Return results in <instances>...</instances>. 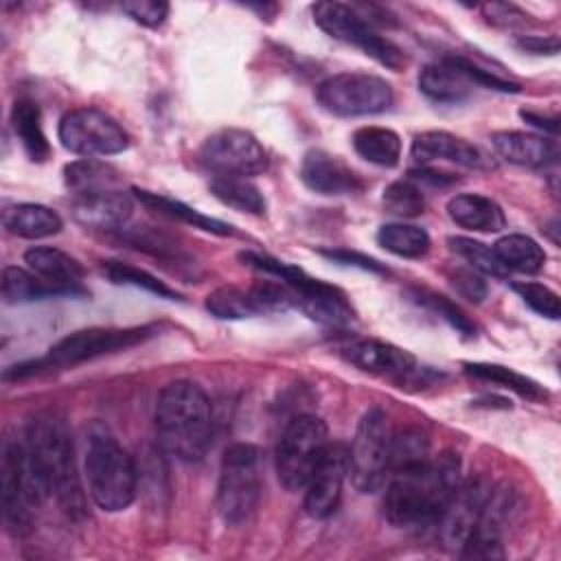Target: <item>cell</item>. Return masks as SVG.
Instances as JSON below:
<instances>
[{
	"label": "cell",
	"instance_id": "cell-1",
	"mask_svg": "<svg viewBox=\"0 0 561 561\" xmlns=\"http://www.w3.org/2000/svg\"><path fill=\"white\" fill-rule=\"evenodd\" d=\"M460 482V458L454 451L397 467L386 480L383 517L397 528L434 526Z\"/></svg>",
	"mask_w": 561,
	"mask_h": 561
},
{
	"label": "cell",
	"instance_id": "cell-2",
	"mask_svg": "<svg viewBox=\"0 0 561 561\" xmlns=\"http://www.w3.org/2000/svg\"><path fill=\"white\" fill-rule=\"evenodd\" d=\"M24 445L39 471L48 495L70 515H83L85 497L79 482L72 434L66 416L59 410L37 412L24 432Z\"/></svg>",
	"mask_w": 561,
	"mask_h": 561
},
{
	"label": "cell",
	"instance_id": "cell-3",
	"mask_svg": "<svg viewBox=\"0 0 561 561\" xmlns=\"http://www.w3.org/2000/svg\"><path fill=\"white\" fill-rule=\"evenodd\" d=\"M156 434L162 449L182 462L206 456L213 438V408L206 392L186 379L167 383L156 399Z\"/></svg>",
	"mask_w": 561,
	"mask_h": 561
},
{
	"label": "cell",
	"instance_id": "cell-4",
	"mask_svg": "<svg viewBox=\"0 0 561 561\" xmlns=\"http://www.w3.org/2000/svg\"><path fill=\"white\" fill-rule=\"evenodd\" d=\"M83 476L88 495L107 513L125 511L136 497L138 471L134 458L121 447L112 432L99 423L90 425L85 432Z\"/></svg>",
	"mask_w": 561,
	"mask_h": 561
},
{
	"label": "cell",
	"instance_id": "cell-5",
	"mask_svg": "<svg viewBox=\"0 0 561 561\" xmlns=\"http://www.w3.org/2000/svg\"><path fill=\"white\" fill-rule=\"evenodd\" d=\"M239 259L245 265L283 280L294 291L296 309H300L311 320L327 327H348L355 320V311L348 302V296L340 287L318 280L309 276L305 270L261 252L245 250L239 254Z\"/></svg>",
	"mask_w": 561,
	"mask_h": 561
},
{
	"label": "cell",
	"instance_id": "cell-6",
	"mask_svg": "<svg viewBox=\"0 0 561 561\" xmlns=\"http://www.w3.org/2000/svg\"><path fill=\"white\" fill-rule=\"evenodd\" d=\"M153 335V327H131V329H81L66 337H61L50 351L33 362L15 364L4 373V379H22L28 375H39L44 370H59L70 368L94 357L131 348L147 337Z\"/></svg>",
	"mask_w": 561,
	"mask_h": 561
},
{
	"label": "cell",
	"instance_id": "cell-7",
	"mask_svg": "<svg viewBox=\"0 0 561 561\" xmlns=\"http://www.w3.org/2000/svg\"><path fill=\"white\" fill-rule=\"evenodd\" d=\"M2 517L11 535H24L31 528L33 511L44 502L48 489L22 443L7 440L2 449Z\"/></svg>",
	"mask_w": 561,
	"mask_h": 561
},
{
	"label": "cell",
	"instance_id": "cell-8",
	"mask_svg": "<svg viewBox=\"0 0 561 561\" xmlns=\"http://www.w3.org/2000/svg\"><path fill=\"white\" fill-rule=\"evenodd\" d=\"M329 447L327 423L316 414L294 416L276 445V476L287 491H302Z\"/></svg>",
	"mask_w": 561,
	"mask_h": 561
},
{
	"label": "cell",
	"instance_id": "cell-9",
	"mask_svg": "<svg viewBox=\"0 0 561 561\" xmlns=\"http://www.w3.org/2000/svg\"><path fill=\"white\" fill-rule=\"evenodd\" d=\"M392 432L390 419L381 408H370L362 414L348 445V478L359 493H375L386 484Z\"/></svg>",
	"mask_w": 561,
	"mask_h": 561
},
{
	"label": "cell",
	"instance_id": "cell-10",
	"mask_svg": "<svg viewBox=\"0 0 561 561\" xmlns=\"http://www.w3.org/2000/svg\"><path fill=\"white\" fill-rule=\"evenodd\" d=\"M261 497L259 449L250 443H234L224 451L219 482H217V511L226 524L245 522Z\"/></svg>",
	"mask_w": 561,
	"mask_h": 561
},
{
	"label": "cell",
	"instance_id": "cell-11",
	"mask_svg": "<svg viewBox=\"0 0 561 561\" xmlns=\"http://www.w3.org/2000/svg\"><path fill=\"white\" fill-rule=\"evenodd\" d=\"M313 22L333 39L351 44L364 50L368 57L390 70H401L408 64L405 53L388 37L373 28V22L364 18L355 7L344 2H316Z\"/></svg>",
	"mask_w": 561,
	"mask_h": 561
},
{
	"label": "cell",
	"instance_id": "cell-12",
	"mask_svg": "<svg viewBox=\"0 0 561 561\" xmlns=\"http://www.w3.org/2000/svg\"><path fill=\"white\" fill-rule=\"evenodd\" d=\"M316 99L335 116H368L386 112L394 101V92L381 77L366 72H340L318 85Z\"/></svg>",
	"mask_w": 561,
	"mask_h": 561
},
{
	"label": "cell",
	"instance_id": "cell-13",
	"mask_svg": "<svg viewBox=\"0 0 561 561\" xmlns=\"http://www.w3.org/2000/svg\"><path fill=\"white\" fill-rule=\"evenodd\" d=\"M59 142L66 151L83 158L114 156L129 147L127 131L103 110L77 107L59 121Z\"/></svg>",
	"mask_w": 561,
	"mask_h": 561
},
{
	"label": "cell",
	"instance_id": "cell-14",
	"mask_svg": "<svg viewBox=\"0 0 561 561\" xmlns=\"http://www.w3.org/2000/svg\"><path fill=\"white\" fill-rule=\"evenodd\" d=\"M199 162L215 178H252L267 169V153L250 131L219 129L199 147Z\"/></svg>",
	"mask_w": 561,
	"mask_h": 561
},
{
	"label": "cell",
	"instance_id": "cell-15",
	"mask_svg": "<svg viewBox=\"0 0 561 561\" xmlns=\"http://www.w3.org/2000/svg\"><path fill=\"white\" fill-rule=\"evenodd\" d=\"M348 478V447L329 443L320 465L305 484V511L313 519H324L335 513L342 500L344 480Z\"/></svg>",
	"mask_w": 561,
	"mask_h": 561
},
{
	"label": "cell",
	"instance_id": "cell-16",
	"mask_svg": "<svg viewBox=\"0 0 561 561\" xmlns=\"http://www.w3.org/2000/svg\"><path fill=\"white\" fill-rule=\"evenodd\" d=\"M410 156L416 162V167L438 169V171H443L440 164H454V167L476 169V171L493 167V162L480 147L449 131L416 134L410 147Z\"/></svg>",
	"mask_w": 561,
	"mask_h": 561
},
{
	"label": "cell",
	"instance_id": "cell-17",
	"mask_svg": "<svg viewBox=\"0 0 561 561\" xmlns=\"http://www.w3.org/2000/svg\"><path fill=\"white\" fill-rule=\"evenodd\" d=\"M491 491V482L484 478H469L460 482L447 508L438 517L436 526L440 533V541L451 550H462L471 528L476 526L480 511Z\"/></svg>",
	"mask_w": 561,
	"mask_h": 561
},
{
	"label": "cell",
	"instance_id": "cell-18",
	"mask_svg": "<svg viewBox=\"0 0 561 561\" xmlns=\"http://www.w3.org/2000/svg\"><path fill=\"white\" fill-rule=\"evenodd\" d=\"M72 217L92 230H121L134 210L131 195L116 186L72 193Z\"/></svg>",
	"mask_w": 561,
	"mask_h": 561
},
{
	"label": "cell",
	"instance_id": "cell-19",
	"mask_svg": "<svg viewBox=\"0 0 561 561\" xmlns=\"http://www.w3.org/2000/svg\"><path fill=\"white\" fill-rule=\"evenodd\" d=\"M342 357L355 368L390 379H408L416 375V359L410 351L381 340H355L342 348Z\"/></svg>",
	"mask_w": 561,
	"mask_h": 561
},
{
	"label": "cell",
	"instance_id": "cell-20",
	"mask_svg": "<svg viewBox=\"0 0 561 561\" xmlns=\"http://www.w3.org/2000/svg\"><path fill=\"white\" fill-rule=\"evenodd\" d=\"M300 180L307 188L320 195H348L364 188V180L346 162L322 149L305 153Z\"/></svg>",
	"mask_w": 561,
	"mask_h": 561
},
{
	"label": "cell",
	"instance_id": "cell-21",
	"mask_svg": "<svg viewBox=\"0 0 561 561\" xmlns=\"http://www.w3.org/2000/svg\"><path fill=\"white\" fill-rule=\"evenodd\" d=\"M491 145L500 158L511 164L528 169H548L559 160V145L554 138L530 131H495Z\"/></svg>",
	"mask_w": 561,
	"mask_h": 561
},
{
	"label": "cell",
	"instance_id": "cell-22",
	"mask_svg": "<svg viewBox=\"0 0 561 561\" xmlns=\"http://www.w3.org/2000/svg\"><path fill=\"white\" fill-rule=\"evenodd\" d=\"M24 263L35 276L61 291V296L83 294V267L64 250L53 245H33L24 252Z\"/></svg>",
	"mask_w": 561,
	"mask_h": 561
},
{
	"label": "cell",
	"instance_id": "cell-23",
	"mask_svg": "<svg viewBox=\"0 0 561 561\" xmlns=\"http://www.w3.org/2000/svg\"><path fill=\"white\" fill-rule=\"evenodd\" d=\"M447 215L456 226L473 232H500L506 226L502 206L478 193L454 195L447 202Z\"/></svg>",
	"mask_w": 561,
	"mask_h": 561
},
{
	"label": "cell",
	"instance_id": "cell-24",
	"mask_svg": "<svg viewBox=\"0 0 561 561\" xmlns=\"http://www.w3.org/2000/svg\"><path fill=\"white\" fill-rule=\"evenodd\" d=\"M2 226L7 232L22 239H46L64 228L61 217L44 204H13L2 213Z\"/></svg>",
	"mask_w": 561,
	"mask_h": 561
},
{
	"label": "cell",
	"instance_id": "cell-25",
	"mask_svg": "<svg viewBox=\"0 0 561 561\" xmlns=\"http://www.w3.org/2000/svg\"><path fill=\"white\" fill-rule=\"evenodd\" d=\"M421 92L436 103H460L469 96L473 83L447 59L430 64L419 75Z\"/></svg>",
	"mask_w": 561,
	"mask_h": 561
},
{
	"label": "cell",
	"instance_id": "cell-26",
	"mask_svg": "<svg viewBox=\"0 0 561 561\" xmlns=\"http://www.w3.org/2000/svg\"><path fill=\"white\" fill-rule=\"evenodd\" d=\"M11 127L22 149L33 162H44L50 156V145L42 127L39 105L31 99H18L11 107Z\"/></svg>",
	"mask_w": 561,
	"mask_h": 561
},
{
	"label": "cell",
	"instance_id": "cell-27",
	"mask_svg": "<svg viewBox=\"0 0 561 561\" xmlns=\"http://www.w3.org/2000/svg\"><path fill=\"white\" fill-rule=\"evenodd\" d=\"M134 195L140 204H145L147 208L169 217V219H178V221H184L193 228H199L204 232H210V234H232V226L221 221V219H215V217H208L191 206H186L184 202H178V199H171V197H164V195H158V193H151V191H145V188H134Z\"/></svg>",
	"mask_w": 561,
	"mask_h": 561
},
{
	"label": "cell",
	"instance_id": "cell-28",
	"mask_svg": "<svg viewBox=\"0 0 561 561\" xmlns=\"http://www.w3.org/2000/svg\"><path fill=\"white\" fill-rule=\"evenodd\" d=\"M353 149L366 162L390 169V167L399 164L401 138L397 131H392L388 127L368 125V127H359L353 134Z\"/></svg>",
	"mask_w": 561,
	"mask_h": 561
},
{
	"label": "cell",
	"instance_id": "cell-29",
	"mask_svg": "<svg viewBox=\"0 0 561 561\" xmlns=\"http://www.w3.org/2000/svg\"><path fill=\"white\" fill-rule=\"evenodd\" d=\"M500 263L506 267V272H519V274H535L546 263L543 248L528 234H504L493 245Z\"/></svg>",
	"mask_w": 561,
	"mask_h": 561
},
{
	"label": "cell",
	"instance_id": "cell-30",
	"mask_svg": "<svg viewBox=\"0 0 561 561\" xmlns=\"http://www.w3.org/2000/svg\"><path fill=\"white\" fill-rule=\"evenodd\" d=\"M465 373L471 375L473 379L480 381H489L495 383L500 388H506L519 397H526L530 401H543L548 399V390L537 383L535 379L508 368V366H500V364H484V362H476V364H465Z\"/></svg>",
	"mask_w": 561,
	"mask_h": 561
},
{
	"label": "cell",
	"instance_id": "cell-31",
	"mask_svg": "<svg viewBox=\"0 0 561 561\" xmlns=\"http://www.w3.org/2000/svg\"><path fill=\"white\" fill-rule=\"evenodd\" d=\"M210 193L226 206L250 213V215H263L267 204L256 184H252L248 178H213L210 180Z\"/></svg>",
	"mask_w": 561,
	"mask_h": 561
},
{
	"label": "cell",
	"instance_id": "cell-32",
	"mask_svg": "<svg viewBox=\"0 0 561 561\" xmlns=\"http://www.w3.org/2000/svg\"><path fill=\"white\" fill-rule=\"evenodd\" d=\"M377 243L397 256L421 259L430 250V234L421 226L394 221L377 230Z\"/></svg>",
	"mask_w": 561,
	"mask_h": 561
},
{
	"label": "cell",
	"instance_id": "cell-33",
	"mask_svg": "<svg viewBox=\"0 0 561 561\" xmlns=\"http://www.w3.org/2000/svg\"><path fill=\"white\" fill-rule=\"evenodd\" d=\"M0 287H2V300L7 305H20V302H31V300H39V298L61 296V291H57L55 287L44 283L31 270H22L18 265H7L2 270Z\"/></svg>",
	"mask_w": 561,
	"mask_h": 561
},
{
	"label": "cell",
	"instance_id": "cell-34",
	"mask_svg": "<svg viewBox=\"0 0 561 561\" xmlns=\"http://www.w3.org/2000/svg\"><path fill=\"white\" fill-rule=\"evenodd\" d=\"M64 180H66V186L70 193H81V191L118 184L116 171L110 164L99 162L94 158H81V160L66 164Z\"/></svg>",
	"mask_w": 561,
	"mask_h": 561
},
{
	"label": "cell",
	"instance_id": "cell-35",
	"mask_svg": "<svg viewBox=\"0 0 561 561\" xmlns=\"http://www.w3.org/2000/svg\"><path fill=\"white\" fill-rule=\"evenodd\" d=\"M204 307L210 316H215L219 320H243V318L259 316L254 309V302L250 298V291L234 287V285H224V287L213 289L206 296Z\"/></svg>",
	"mask_w": 561,
	"mask_h": 561
},
{
	"label": "cell",
	"instance_id": "cell-36",
	"mask_svg": "<svg viewBox=\"0 0 561 561\" xmlns=\"http://www.w3.org/2000/svg\"><path fill=\"white\" fill-rule=\"evenodd\" d=\"M103 274L116 283V285H131V287H140L149 294H156L158 298H167V300H182V296L171 289L169 285H164L160 278H156L153 274L134 267L129 263L123 261H103Z\"/></svg>",
	"mask_w": 561,
	"mask_h": 561
},
{
	"label": "cell",
	"instance_id": "cell-37",
	"mask_svg": "<svg viewBox=\"0 0 561 561\" xmlns=\"http://www.w3.org/2000/svg\"><path fill=\"white\" fill-rule=\"evenodd\" d=\"M381 204L390 215L401 219H412L425 210V195L412 178H405L386 186L381 195Z\"/></svg>",
	"mask_w": 561,
	"mask_h": 561
},
{
	"label": "cell",
	"instance_id": "cell-38",
	"mask_svg": "<svg viewBox=\"0 0 561 561\" xmlns=\"http://www.w3.org/2000/svg\"><path fill=\"white\" fill-rule=\"evenodd\" d=\"M451 250L465 259L469 263L471 270H476L478 274H486V276H506V267L500 263L497 254L493 248H489L482 241L469 239V237H451L449 239Z\"/></svg>",
	"mask_w": 561,
	"mask_h": 561
},
{
	"label": "cell",
	"instance_id": "cell-39",
	"mask_svg": "<svg viewBox=\"0 0 561 561\" xmlns=\"http://www.w3.org/2000/svg\"><path fill=\"white\" fill-rule=\"evenodd\" d=\"M427 458H430V440H427L425 432H421L419 427H405L401 432H392L390 471L397 467L427 460Z\"/></svg>",
	"mask_w": 561,
	"mask_h": 561
},
{
	"label": "cell",
	"instance_id": "cell-40",
	"mask_svg": "<svg viewBox=\"0 0 561 561\" xmlns=\"http://www.w3.org/2000/svg\"><path fill=\"white\" fill-rule=\"evenodd\" d=\"M250 298L254 302L256 313H278L296 307L294 291L283 280H259L250 289Z\"/></svg>",
	"mask_w": 561,
	"mask_h": 561
},
{
	"label": "cell",
	"instance_id": "cell-41",
	"mask_svg": "<svg viewBox=\"0 0 561 561\" xmlns=\"http://www.w3.org/2000/svg\"><path fill=\"white\" fill-rule=\"evenodd\" d=\"M414 300L419 302V305H425L430 311H434V313H438L445 322H449L458 333H462V335H473L476 333V327H473V322L449 300V298H445V296H438V294H434V291H427V289H414Z\"/></svg>",
	"mask_w": 561,
	"mask_h": 561
},
{
	"label": "cell",
	"instance_id": "cell-42",
	"mask_svg": "<svg viewBox=\"0 0 561 561\" xmlns=\"http://www.w3.org/2000/svg\"><path fill=\"white\" fill-rule=\"evenodd\" d=\"M513 289L519 294V298L533 309L537 311L539 316L543 318H550V320H557L561 316V302H559V296L557 291H552L550 287L541 285V283H530V280H524V283H515Z\"/></svg>",
	"mask_w": 561,
	"mask_h": 561
},
{
	"label": "cell",
	"instance_id": "cell-43",
	"mask_svg": "<svg viewBox=\"0 0 561 561\" xmlns=\"http://www.w3.org/2000/svg\"><path fill=\"white\" fill-rule=\"evenodd\" d=\"M451 66H456L473 85H484V88H491V90H500V92H519V85L515 81H508V79H502L497 77L495 72L473 64L471 59L467 57H460V55H451V57H445Z\"/></svg>",
	"mask_w": 561,
	"mask_h": 561
},
{
	"label": "cell",
	"instance_id": "cell-44",
	"mask_svg": "<svg viewBox=\"0 0 561 561\" xmlns=\"http://www.w3.org/2000/svg\"><path fill=\"white\" fill-rule=\"evenodd\" d=\"M121 9L138 24L158 28L167 15H169V4L162 0H127L121 4Z\"/></svg>",
	"mask_w": 561,
	"mask_h": 561
},
{
	"label": "cell",
	"instance_id": "cell-45",
	"mask_svg": "<svg viewBox=\"0 0 561 561\" xmlns=\"http://www.w3.org/2000/svg\"><path fill=\"white\" fill-rule=\"evenodd\" d=\"M449 283L469 302H482L486 298V291H489L484 278L476 270H471V267L469 270L467 267H458L454 274H449Z\"/></svg>",
	"mask_w": 561,
	"mask_h": 561
},
{
	"label": "cell",
	"instance_id": "cell-46",
	"mask_svg": "<svg viewBox=\"0 0 561 561\" xmlns=\"http://www.w3.org/2000/svg\"><path fill=\"white\" fill-rule=\"evenodd\" d=\"M484 15L493 22V24H504V26H515V24H524L526 22V13L519 11L515 4H502V2H493V4H484L482 7Z\"/></svg>",
	"mask_w": 561,
	"mask_h": 561
},
{
	"label": "cell",
	"instance_id": "cell-47",
	"mask_svg": "<svg viewBox=\"0 0 561 561\" xmlns=\"http://www.w3.org/2000/svg\"><path fill=\"white\" fill-rule=\"evenodd\" d=\"M324 256H329L331 261H337V263H346V265H357L362 270H368V272H379L383 274V265L377 263L375 259L370 256H364L359 252H353V250H322Z\"/></svg>",
	"mask_w": 561,
	"mask_h": 561
},
{
	"label": "cell",
	"instance_id": "cell-48",
	"mask_svg": "<svg viewBox=\"0 0 561 561\" xmlns=\"http://www.w3.org/2000/svg\"><path fill=\"white\" fill-rule=\"evenodd\" d=\"M517 46L522 50L535 53V55H554L559 53V39L557 35L550 37H541V35H526L522 39H517Z\"/></svg>",
	"mask_w": 561,
	"mask_h": 561
},
{
	"label": "cell",
	"instance_id": "cell-49",
	"mask_svg": "<svg viewBox=\"0 0 561 561\" xmlns=\"http://www.w3.org/2000/svg\"><path fill=\"white\" fill-rule=\"evenodd\" d=\"M519 116H522L526 123H530V125H535V127H539L541 131H548V134H552V136H557V131H559V118H557V116H541V114H535V112H530V110H519Z\"/></svg>",
	"mask_w": 561,
	"mask_h": 561
}]
</instances>
